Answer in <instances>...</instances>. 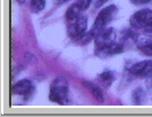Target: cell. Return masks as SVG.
Here are the masks:
<instances>
[{
  "label": "cell",
  "instance_id": "6da1fadb",
  "mask_svg": "<svg viewBox=\"0 0 152 117\" xmlns=\"http://www.w3.org/2000/svg\"><path fill=\"white\" fill-rule=\"evenodd\" d=\"M68 98V83L63 78H56L50 85L49 99L58 105H65Z\"/></svg>",
  "mask_w": 152,
  "mask_h": 117
},
{
  "label": "cell",
  "instance_id": "7a4b0ae2",
  "mask_svg": "<svg viewBox=\"0 0 152 117\" xmlns=\"http://www.w3.org/2000/svg\"><path fill=\"white\" fill-rule=\"evenodd\" d=\"M116 14H117V7L115 6V5H110V6L104 7L103 9H101V12L98 14L92 31L95 34H98L101 30L106 29L108 24L115 18Z\"/></svg>",
  "mask_w": 152,
  "mask_h": 117
},
{
  "label": "cell",
  "instance_id": "3957f363",
  "mask_svg": "<svg viewBox=\"0 0 152 117\" xmlns=\"http://www.w3.org/2000/svg\"><path fill=\"white\" fill-rule=\"evenodd\" d=\"M88 30V18L83 15H80L75 20H73L68 26V34L72 39L82 40L86 34Z\"/></svg>",
  "mask_w": 152,
  "mask_h": 117
},
{
  "label": "cell",
  "instance_id": "277c9868",
  "mask_svg": "<svg viewBox=\"0 0 152 117\" xmlns=\"http://www.w3.org/2000/svg\"><path fill=\"white\" fill-rule=\"evenodd\" d=\"M115 40H116V31L114 29L113 27L103 29L96 34L94 39L95 50L104 49L107 47L111 46L113 43H115Z\"/></svg>",
  "mask_w": 152,
  "mask_h": 117
},
{
  "label": "cell",
  "instance_id": "5b68a950",
  "mask_svg": "<svg viewBox=\"0 0 152 117\" xmlns=\"http://www.w3.org/2000/svg\"><path fill=\"white\" fill-rule=\"evenodd\" d=\"M129 23L134 29H145L152 23V10L150 9H141L134 13L129 20Z\"/></svg>",
  "mask_w": 152,
  "mask_h": 117
},
{
  "label": "cell",
  "instance_id": "8992f818",
  "mask_svg": "<svg viewBox=\"0 0 152 117\" xmlns=\"http://www.w3.org/2000/svg\"><path fill=\"white\" fill-rule=\"evenodd\" d=\"M129 72L135 75V76H140V78H146L150 76L152 74V61L151 60H143L136 63L129 68Z\"/></svg>",
  "mask_w": 152,
  "mask_h": 117
},
{
  "label": "cell",
  "instance_id": "52a82bcc",
  "mask_svg": "<svg viewBox=\"0 0 152 117\" xmlns=\"http://www.w3.org/2000/svg\"><path fill=\"white\" fill-rule=\"evenodd\" d=\"M34 89L33 83H32L30 80H22L17 82L16 84L13 86V93L14 94H17V96H30Z\"/></svg>",
  "mask_w": 152,
  "mask_h": 117
},
{
  "label": "cell",
  "instance_id": "ba28073f",
  "mask_svg": "<svg viewBox=\"0 0 152 117\" xmlns=\"http://www.w3.org/2000/svg\"><path fill=\"white\" fill-rule=\"evenodd\" d=\"M123 50H124V45L115 42L111 46L107 47L104 49L95 50V53L99 57H109V56H114V55H117V53H121V52H123Z\"/></svg>",
  "mask_w": 152,
  "mask_h": 117
},
{
  "label": "cell",
  "instance_id": "9c48e42d",
  "mask_svg": "<svg viewBox=\"0 0 152 117\" xmlns=\"http://www.w3.org/2000/svg\"><path fill=\"white\" fill-rule=\"evenodd\" d=\"M81 13H82V10L78 8V6L76 4H73V5H70L67 8L66 14H65V17H66V20H68V22H73V20H75L81 15Z\"/></svg>",
  "mask_w": 152,
  "mask_h": 117
},
{
  "label": "cell",
  "instance_id": "30bf717a",
  "mask_svg": "<svg viewBox=\"0 0 152 117\" xmlns=\"http://www.w3.org/2000/svg\"><path fill=\"white\" fill-rule=\"evenodd\" d=\"M137 49L145 56H152V40H143L137 42Z\"/></svg>",
  "mask_w": 152,
  "mask_h": 117
},
{
  "label": "cell",
  "instance_id": "8fae6325",
  "mask_svg": "<svg viewBox=\"0 0 152 117\" xmlns=\"http://www.w3.org/2000/svg\"><path fill=\"white\" fill-rule=\"evenodd\" d=\"M84 85L93 93L94 98L99 102H102V101H103V94H102L101 89H100L99 86H96V85L93 84V83H90V82H84Z\"/></svg>",
  "mask_w": 152,
  "mask_h": 117
},
{
  "label": "cell",
  "instance_id": "7c38bea8",
  "mask_svg": "<svg viewBox=\"0 0 152 117\" xmlns=\"http://www.w3.org/2000/svg\"><path fill=\"white\" fill-rule=\"evenodd\" d=\"M45 6V0H30V7L33 13H40Z\"/></svg>",
  "mask_w": 152,
  "mask_h": 117
},
{
  "label": "cell",
  "instance_id": "4fadbf2b",
  "mask_svg": "<svg viewBox=\"0 0 152 117\" xmlns=\"http://www.w3.org/2000/svg\"><path fill=\"white\" fill-rule=\"evenodd\" d=\"M114 73L110 71H106L103 72L102 74L99 75V80L100 82H102L103 84H110L113 81H114Z\"/></svg>",
  "mask_w": 152,
  "mask_h": 117
},
{
  "label": "cell",
  "instance_id": "5bb4252c",
  "mask_svg": "<svg viewBox=\"0 0 152 117\" xmlns=\"http://www.w3.org/2000/svg\"><path fill=\"white\" fill-rule=\"evenodd\" d=\"M144 99H145V93L142 89H137L133 92V101L135 104L141 105L144 102Z\"/></svg>",
  "mask_w": 152,
  "mask_h": 117
},
{
  "label": "cell",
  "instance_id": "9a60e30c",
  "mask_svg": "<svg viewBox=\"0 0 152 117\" xmlns=\"http://www.w3.org/2000/svg\"><path fill=\"white\" fill-rule=\"evenodd\" d=\"M91 1L92 0H76V5L78 6V8L82 10V12H84V10H86L88 8H89V6L91 5Z\"/></svg>",
  "mask_w": 152,
  "mask_h": 117
},
{
  "label": "cell",
  "instance_id": "2e32d148",
  "mask_svg": "<svg viewBox=\"0 0 152 117\" xmlns=\"http://www.w3.org/2000/svg\"><path fill=\"white\" fill-rule=\"evenodd\" d=\"M129 1L134 5H145L150 0H129Z\"/></svg>",
  "mask_w": 152,
  "mask_h": 117
},
{
  "label": "cell",
  "instance_id": "e0dca14e",
  "mask_svg": "<svg viewBox=\"0 0 152 117\" xmlns=\"http://www.w3.org/2000/svg\"><path fill=\"white\" fill-rule=\"evenodd\" d=\"M107 1L108 0H96V1H95V7H96V8H98V7H101L102 5L106 4Z\"/></svg>",
  "mask_w": 152,
  "mask_h": 117
},
{
  "label": "cell",
  "instance_id": "ac0fdd59",
  "mask_svg": "<svg viewBox=\"0 0 152 117\" xmlns=\"http://www.w3.org/2000/svg\"><path fill=\"white\" fill-rule=\"evenodd\" d=\"M144 31H145L146 34H150V35H152V23L150 24V25H148L144 29Z\"/></svg>",
  "mask_w": 152,
  "mask_h": 117
},
{
  "label": "cell",
  "instance_id": "d6986e66",
  "mask_svg": "<svg viewBox=\"0 0 152 117\" xmlns=\"http://www.w3.org/2000/svg\"><path fill=\"white\" fill-rule=\"evenodd\" d=\"M67 1H69V0H56V2L58 4H63V2H67Z\"/></svg>",
  "mask_w": 152,
  "mask_h": 117
},
{
  "label": "cell",
  "instance_id": "ffe728a7",
  "mask_svg": "<svg viewBox=\"0 0 152 117\" xmlns=\"http://www.w3.org/2000/svg\"><path fill=\"white\" fill-rule=\"evenodd\" d=\"M16 1H17L18 4H24V2H25V0H16Z\"/></svg>",
  "mask_w": 152,
  "mask_h": 117
}]
</instances>
